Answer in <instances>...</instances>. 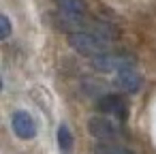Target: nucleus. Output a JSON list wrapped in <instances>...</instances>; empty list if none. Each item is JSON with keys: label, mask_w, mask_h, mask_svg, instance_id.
Here are the masks:
<instances>
[{"label": "nucleus", "mask_w": 156, "mask_h": 154, "mask_svg": "<svg viewBox=\"0 0 156 154\" xmlns=\"http://www.w3.org/2000/svg\"><path fill=\"white\" fill-rule=\"evenodd\" d=\"M69 43L75 52L96 58L103 54H109V43L105 37H101L96 30H79V32H71L69 34Z\"/></svg>", "instance_id": "1"}, {"label": "nucleus", "mask_w": 156, "mask_h": 154, "mask_svg": "<svg viewBox=\"0 0 156 154\" xmlns=\"http://www.w3.org/2000/svg\"><path fill=\"white\" fill-rule=\"evenodd\" d=\"M88 128H90V133H92L96 139H101V141L118 139V137L122 135L120 124H118V122H113V120H111V118H107V116H94V118H90Z\"/></svg>", "instance_id": "2"}, {"label": "nucleus", "mask_w": 156, "mask_h": 154, "mask_svg": "<svg viewBox=\"0 0 156 154\" xmlns=\"http://www.w3.org/2000/svg\"><path fill=\"white\" fill-rule=\"evenodd\" d=\"M92 66L101 73H120L122 69L135 66V60L130 56H120V54H103L92 58Z\"/></svg>", "instance_id": "3"}, {"label": "nucleus", "mask_w": 156, "mask_h": 154, "mask_svg": "<svg viewBox=\"0 0 156 154\" xmlns=\"http://www.w3.org/2000/svg\"><path fill=\"white\" fill-rule=\"evenodd\" d=\"M11 126H13V133L20 139H32L37 135V124H34V120L30 118L28 111H15L11 116Z\"/></svg>", "instance_id": "4"}, {"label": "nucleus", "mask_w": 156, "mask_h": 154, "mask_svg": "<svg viewBox=\"0 0 156 154\" xmlns=\"http://www.w3.org/2000/svg\"><path fill=\"white\" fill-rule=\"evenodd\" d=\"M98 109L103 113H107V116L118 118V120H126V116H128V107L118 94H105L98 101Z\"/></svg>", "instance_id": "5"}, {"label": "nucleus", "mask_w": 156, "mask_h": 154, "mask_svg": "<svg viewBox=\"0 0 156 154\" xmlns=\"http://www.w3.org/2000/svg\"><path fill=\"white\" fill-rule=\"evenodd\" d=\"M115 86L124 92H139L141 90V75L135 71V66L122 69L120 73H115Z\"/></svg>", "instance_id": "6"}, {"label": "nucleus", "mask_w": 156, "mask_h": 154, "mask_svg": "<svg viewBox=\"0 0 156 154\" xmlns=\"http://www.w3.org/2000/svg\"><path fill=\"white\" fill-rule=\"evenodd\" d=\"M58 13L71 17V20H83L86 17V5L83 0H56Z\"/></svg>", "instance_id": "7"}, {"label": "nucleus", "mask_w": 156, "mask_h": 154, "mask_svg": "<svg viewBox=\"0 0 156 154\" xmlns=\"http://www.w3.org/2000/svg\"><path fill=\"white\" fill-rule=\"evenodd\" d=\"M92 152H94V154H137V152H133V150L126 148V145L109 143V141H101V143H96V145L92 148Z\"/></svg>", "instance_id": "8"}, {"label": "nucleus", "mask_w": 156, "mask_h": 154, "mask_svg": "<svg viewBox=\"0 0 156 154\" xmlns=\"http://www.w3.org/2000/svg\"><path fill=\"white\" fill-rule=\"evenodd\" d=\"M58 141H60V148H62V150H69V148L73 145V137H71V131H69L66 124H62V126L58 128Z\"/></svg>", "instance_id": "9"}, {"label": "nucleus", "mask_w": 156, "mask_h": 154, "mask_svg": "<svg viewBox=\"0 0 156 154\" xmlns=\"http://www.w3.org/2000/svg\"><path fill=\"white\" fill-rule=\"evenodd\" d=\"M11 34V22L7 15H0V39H9Z\"/></svg>", "instance_id": "10"}]
</instances>
